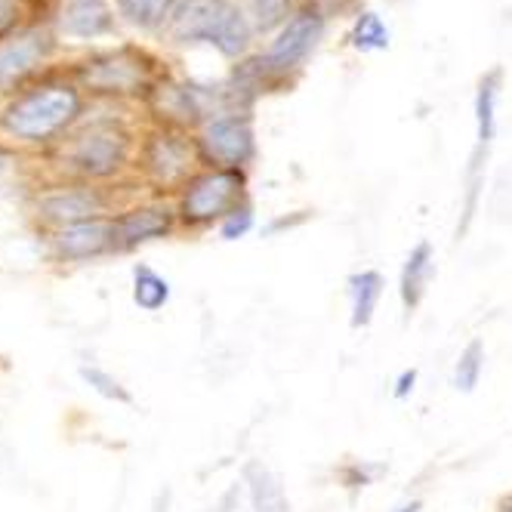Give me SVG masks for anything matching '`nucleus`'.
<instances>
[{
  "instance_id": "2eb2a0df",
  "label": "nucleus",
  "mask_w": 512,
  "mask_h": 512,
  "mask_svg": "<svg viewBox=\"0 0 512 512\" xmlns=\"http://www.w3.org/2000/svg\"><path fill=\"white\" fill-rule=\"evenodd\" d=\"M244 485H247V497H250L253 512H290L284 485L269 466L256 463V460L247 463L244 466Z\"/></svg>"
},
{
  "instance_id": "9b49d317",
  "label": "nucleus",
  "mask_w": 512,
  "mask_h": 512,
  "mask_svg": "<svg viewBox=\"0 0 512 512\" xmlns=\"http://www.w3.org/2000/svg\"><path fill=\"white\" fill-rule=\"evenodd\" d=\"M229 0H182L173 13V34L179 41H213L219 22L229 13Z\"/></svg>"
},
{
  "instance_id": "20e7f679",
  "label": "nucleus",
  "mask_w": 512,
  "mask_h": 512,
  "mask_svg": "<svg viewBox=\"0 0 512 512\" xmlns=\"http://www.w3.org/2000/svg\"><path fill=\"white\" fill-rule=\"evenodd\" d=\"M201 164L198 142L186 139L182 133H158L145 145V170H149L152 182L161 192L186 189L189 179L198 173L195 167Z\"/></svg>"
},
{
  "instance_id": "cd10ccee",
  "label": "nucleus",
  "mask_w": 512,
  "mask_h": 512,
  "mask_svg": "<svg viewBox=\"0 0 512 512\" xmlns=\"http://www.w3.org/2000/svg\"><path fill=\"white\" fill-rule=\"evenodd\" d=\"M423 509V500L420 497H411V500H401V503H395L392 509H386V512H420Z\"/></svg>"
},
{
  "instance_id": "ddd939ff",
  "label": "nucleus",
  "mask_w": 512,
  "mask_h": 512,
  "mask_svg": "<svg viewBox=\"0 0 512 512\" xmlns=\"http://www.w3.org/2000/svg\"><path fill=\"white\" fill-rule=\"evenodd\" d=\"M102 207H105V201L93 189H65V192H53L41 201V216L65 229V226L87 223V219H99Z\"/></svg>"
},
{
  "instance_id": "4be33fe9",
  "label": "nucleus",
  "mask_w": 512,
  "mask_h": 512,
  "mask_svg": "<svg viewBox=\"0 0 512 512\" xmlns=\"http://www.w3.org/2000/svg\"><path fill=\"white\" fill-rule=\"evenodd\" d=\"M253 226H256V210H253V201L247 198L216 229H219V238H223V241H241V238H247L253 232Z\"/></svg>"
},
{
  "instance_id": "dca6fc26",
  "label": "nucleus",
  "mask_w": 512,
  "mask_h": 512,
  "mask_svg": "<svg viewBox=\"0 0 512 512\" xmlns=\"http://www.w3.org/2000/svg\"><path fill=\"white\" fill-rule=\"evenodd\" d=\"M170 300V281L149 266L133 269V303L145 312H158Z\"/></svg>"
},
{
  "instance_id": "0eeeda50",
  "label": "nucleus",
  "mask_w": 512,
  "mask_h": 512,
  "mask_svg": "<svg viewBox=\"0 0 512 512\" xmlns=\"http://www.w3.org/2000/svg\"><path fill=\"white\" fill-rule=\"evenodd\" d=\"M179 223V216L167 204H139L115 219V250H133L139 244L167 238Z\"/></svg>"
},
{
  "instance_id": "c756f323",
  "label": "nucleus",
  "mask_w": 512,
  "mask_h": 512,
  "mask_svg": "<svg viewBox=\"0 0 512 512\" xmlns=\"http://www.w3.org/2000/svg\"><path fill=\"white\" fill-rule=\"evenodd\" d=\"M7 164V155H0V167H4Z\"/></svg>"
},
{
  "instance_id": "f8f14e48",
  "label": "nucleus",
  "mask_w": 512,
  "mask_h": 512,
  "mask_svg": "<svg viewBox=\"0 0 512 512\" xmlns=\"http://www.w3.org/2000/svg\"><path fill=\"white\" fill-rule=\"evenodd\" d=\"M432 275H435V250L429 241H417L408 250L398 272V300L405 306V312L420 309V303L426 300V290L432 284Z\"/></svg>"
},
{
  "instance_id": "423d86ee",
  "label": "nucleus",
  "mask_w": 512,
  "mask_h": 512,
  "mask_svg": "<svg viewBox=\"0 0 512 512\" xmlns=\"http://www.w3.org/2000/svg\"><path fill=\"white\" fill-rule=\"evenodd\" d=\"M81 78L96 93H139L145 87V65L133 50L108 53L81 68Z\"/></svg>"
},
{
  "instance_id": "c85d7f7f",
  "label": "nucleus",
  "mask_w": 512,
  "mask_h": 512,
  "mask_svg": "<svg viewBox=\"0 0 512 512\" xmlns=\"http://www.w3.org/2000/svg\"><path fill=\"white\" fill-rule=\"evenodd\" d=\"M497 512H512V497H509V500H503V503H500V509H497Z\"/></svg>"
},
{
  "instance_id": "a211bd4d",
  "label": "nucleus",
  "mask_w": 512,
  "mask_h": 512,
  "mask_svg": "<svg viewBox=\"0 0 512 512\" xmlns=\"http://www.w3.org/2000/svg\"><path fill=\"white\" fill-rule=\"evenodd\" d=\"M482 374H485V343L469 340L454 364V389L463 395H472L475 386L482 383Z\"/></svg>"
},
{
  "instance_id": "f257e3e1",
  "label": "nucleus",
  "mask_w": 512,
  "mask_h": 512,
  "mask_svg": "<svg viewBox=\"0 0 512 512\" xmlns=\"http://www.w3.org/2000/svg\"><path fill=\"white\" fill-rule=\"evenodd\" d=\"M247 201V173L244 170H198L189 186L182 189L176 216L186 229H213Z\"/></svg>"
},
{
  "instance_id": "412c9836",
  "label": "nucleus",
  "mask_w": 512,
  "mask_h": 512,
  "mask_svg": "<svg viewBox=\"0 0 512 512\" xmlns=\"http://www.w3.org/2000/svg\"><path fill=\"white\" fill-rule=\"evenodd\" d=\"M352 47H358V50H386L389 47V31L377 13L358 16V22L352 28Z\"/></svg>"
},
{
  "instance_id": "6e6552de",
  "label": "nucleus",
  "mask_w": 512,
  "mask_h": 512,
  "mask_svg": "<svg viewBox=\"0 0 512 512\" xmlns=\"http://www.w3.org/2000/svg\"><path fill=\"white\" fill-rule=\"evenodd\" d=\"M318 38H321V19L315 13L294 16L281 28L278 41L269 47V53L263 59V68L266 71H287V68L300 65L312 53Z\"/></svg>"
},
{
  "instance_id": "aec40b11",
  "label": "nucleus",
  "mask_w": 512,
  "mask_h": 512,
  "mask_svg": "<svg viewBox=\"0 0 512 512\" xmlns=\"http://www.w3.org/2000/svg\"><path fill=\"white\" fill-rule=\"evenodd\" d=\"M124 16L139 28H155L167 19L173 0H118Z\"/></svg>"
},
{
  "instance_id": "1a4fd4ad",
  "label": "nucleus",
  "mask_w": 512,
  "mask_h": 512,
  "mask_svg": "<svg viewBox=\"0 0 512 512\" xmlns=\"http://www.w3.org/2000/svg\"><path fill=\"white\" fill-rule=\"evenodd\" d=\"M56 250L65 260H90V256L115 250V219L99 216L78 226H65L56 235Z\"/></svg>"
},
{
  "instance_id": "7ed1b4c3",
  "label": "nucleus",
  "mask_w": 512,
  "mask_h": 512,
  "mask_svg": "<svg viewBox=\"0 0 512 512\" xmlns=\"http://www.w3.org/2000/svg\"><path fill=\"white\" fill-rule=\"evenodd\" d=\"M198 142L201 164L210 170H244L256 155V136L247 115L229 112L204 124Z\"/></svg>"
},
{
  "instance_id": "6ab92c4d",
  "label": "nucleus",
  "mask_w": 512,
  "mask_h": 512,
  "mask_svg": "<svg viewBox=\"0 0 512 512\" xmlns=\"http://www.w3.org/2000/svg\"><path fill=\"white\" fill-rule=\"evenodd\" d=\"M247 41H250V28H247V19L241 16V10L229 7L226 19L219 22L216 34H213V47L223 53V56H241L247 50Z\"/></svg>"
},
{
  "instance_id": "a878e982",
  "label": "nucleus",
  "mask_w": 512,
  "mask_h": 512,
  "mask_svg": "<svg viewBox=\"0 0 512 512\" xmlns=\"http://www.w3.org/2000/svg\"><path fill=\"white\" fill-rule=\"evenodd\" d=\"M417 380H420L417 368L401 371V374H398V380H395V386H392V398H398V401L411 398V395H414V389H417Z\"/></svg>"
},
{
  "instance_id": "393cba45",
  "label": "nucleus",
  "mask_w": 512,
  "mask_h": 512,
  "mask_svg": "<svg viewBox=\"0 0 512 512\" xmlns=\"http://www.w3.org/2000/svg\"><path fill=\"white\" fill-rule=\"evenodd\" d=\"M253 13L260 19V28H272L284 13V0H253Z\"/></svg>"
},
{
  "instance_id": "bb28decb",
  "label": "nucleus",
  "mask_w": 512,
  "mask_h": 512,
  "mask_svg": "<svg viewBox=\"0 0 512 512\" xmlns=\"http://www.w3.org/2000/svg\"><path fill=\"white\" fill-rule=\"evenodd\" d=\"M19 19V0H0V38L16 25Z\"/></svg>"
},
{
  "instance_id": "39448f33",
  "label": "nucleus",
  "mask_w": 512,
  "mask_h": 512,
  "mask_svg": "<svg viewBox=\"0 0 512 512\" xmlns=\"http://www.w3.org/2000/svg\"><path fill=\"white\" fill-rule=\"evenodd\" d=\"M127 152H130V139L121 127L93 124L90 130H84L75 139V145H71V152H68V161L84 176L105 179V176H115L124 167Z\"/></svg>"
},
{
  "instance_id": "f03ea898",
  "label": "nucleus",
  "mask_w": 512,
  "mask_h": 512,
  "mask_svg": "<svg viewBox=\"0 0 512 512\" xmlns=\"http://www.w3.org/2000/svg\"><path fill=\"white\" fill-rule=\"evenodd\" d=\"M78 93L68 87H44L22 99H16L4 112V127L19 136L41 142L59 133L71 118L78 115Z\"/></svg>"
},
{
  "instance_id": "f3484780",
  "label": "nucleus",
  "mask_w": 512,
  "mask_h": 512,
  "mask_svg": "<svg viewBox=\"0 0 512 512\" xmlns=\"http://www.w3.org/2000/svg\"><path fill=\"white\" fill-rule=\"evenodd\" d=\"M108 25H112V16H108V7L102 0H75L65 13V28L71 34H81V38L102 34Z\"/></svg>"
},
{
  "instance_id": "5701e85b",
  "label": "nucleus",
  "mask_w": 512,
  "mask_h": 512,
  "mask_svg": "<svg viewBox=\"0 0 512 512\" xmlns=\"http://www.w3.org/2000/svg\"><path fill=\"white\" fill-rule=\"evenodd\" d=\"M81 377L102 395V398H108V401H121V405H130V392L112 377V374H105V371H99V368H81Z\"/></svg>"
},
{
  "instance_id": "4468645a",
  "label": "nucleus",
  "mask_w": 512,
  "mask_h": 512,
  "mask_svg": "<svg viewBox=\"0 0 512 512\" xmlns=\"http://www.w3.org/2000/svg\"><path fill=\"white\" fill-rule=\"evenodd\" d=\"M383 275L377 269H361V272H352L349 281H346V294H349V324L355 331L361 327H368L377 315V306L383 300Z\"/></svg>"
},
{
  "instance_id": "b1692460",
  "label": "nucleus",
  "mask_w": 512,
  "mask_h": 512,
  "mask_svg": "<svg viewBox=\"0 0 512 512\" xmlns=\"http://www.w3.org/2000/svg\"><path fill=\"white\" fill-rule=\"evenodd\" d=\"M383 472V466H371V463H349L343 469V482L346 488H368L374 485V479Z\"/></svg>"
},
{
  "instance_id": "9d476101",
  "label": "nucleus",
  "mask_w": 512,
  "mask_h": 512,
  "mask_svg": "<svg viewBox=\"0 0 512 512\" xmlns=\"http://www.w3.org/2000/svg\"><path fill=\"white\" fill-rule=\"evenodd\" d=\"M47 53H50V38L41 28L22 31L7 44H0V87L22 81Z\"/></svg>"
}]
</instances>
